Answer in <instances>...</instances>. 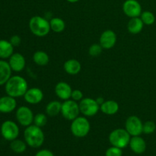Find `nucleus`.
Wrapping results in <instances>:
<instances>
[{
	"label": "nucleus",
	"instance_id": "f257e3e1",
	"mask_svg": "<svg viewBox=\"0 0 156 156\" xmlns=\"http://www.w3.org/2000/svg\"><path fill=\"white\" fill-rule=\"evenodd\" d=\"M28 89V85L24 78L21 76H11L5 85V90L7 95L12 98L24 97Z\"/></svg>",
	"mask_w": 156,
	"mask_h": 156
},
{
	"label": "nucleus",
	"instance_id": "9b49d317",
	"mask_svg": "<svg viewBox=\"0 0 156 156\" xmlns=\"http://www.w3.org/2000/svg\"><path fill=\"white\" fill-rule=\"evenodd\" d=\"M123 11L129 18L140 17L142 12V6L137 0H126L123 4Z\"/></svg>",
	"mask_w": 156,
	"mask_h": 156
},
{
	"label": "nucleus",
	"instance_id": "6ab92c4d",
	"mask_svg": "<svg viewBox=\"0 0 156 156\" xmlns=\"http://www.w3.org/2000/svg\"><path fill=\"white\" fill-rule=\"evenodd\" d=\"M118 103L114 100L105 101L102 105H100V111L106 115H114L119 111Z\"/></svg>",
	"mask_w": 156,
	"mask_h": 156
},
{
	"label": "nucleus",
	"instance_id": "a211bd4d",
	"mask_svg": "<svg viewBox=\"0 0 156 156\" xmlns=\"http://www.w3.org/2000/svg\"><path fill=\"white\" fill-rule=\"evenodd\" d=\"M64 71L69 75L75 76L80 73L82 69V65L80 62L76 59H70L66 61L63 64Z\"/></svg>",
	"mask_w": 156,
	"mask_h": 156
},
{
	"label": "nucleus",
	"instance_id": "cd10ccee",
	"mask_svg": "<svg viewBox=\"0 0 156 156\" xmlns=\"http://www.w3.org/2000/svg\"><path fill=\"white\" fill-rule=\"evenodd\" d=\"M33 123L41 128L44 127L47 123V115L43 113H38L36 115H34Z\"/></svg>",
	"mask_w": 156,
	"mask_h": 156
},
{
	"label": "nucleus",
	"instance_id": "c756f323",
	"mask_svg": "<svg viewBox=\"0 0 156 156\" xmlns=\"http://www.w3.org/2000/svg\"><path fill=\"white\" fill-rule=\"evenodd\" d=\"M103 50L104 49L102 48L100 44H94L90 46L89 49H88V53H89L90 56L96 57V56H100Z\"/></svg>",
	"mask_w": 156,
	"mask_h": 156
},
{
	"label": "nucleus",
	"instance_id": "f03ea898",
	"mask_svg": "<svg viewBox=\"0 0 156 156\" xmlns=\"http://www.w3.org/2000/svg\"><path fill=\"white\" fill-rule=\"evenodd\" d=\"M24 141L31 148H39L44 144L45 136L42 129L36 125L27 126L24 132Z\"/></svg>",
	"mask_w": 156,
	"mask_h": 156
},
{
	"label": "nucleus",
	"instance_id": "9d476101",
	"mask_svg": "<svg viewBox=\"0 0 156 156\" xmlns=\"http://www.w3.org/2000/svg\"><path fill=\"white\" fill-rule=\"evenodd\" d=\"M143 123L137 116H129L125 122V129L131 136H140L143 133Z\"/></svg>",
	"mask_w": 156,
	"mask_h": 156
},
{
	"label": "nucleus",
	"instance_id": "4468645a",
	"mask_svg": "<svg viewBox=\"0 0 156 156\" xmlns=\"http://www.w3.org/2000/svg\"><path fill=\"white\" fill-rule=\"evenodd\" d=\"M9 64L12 71L20 73L25 68L26 60L24 56L20 53H14L9 59Z\"/></svg>",
	"mask_w": 156,
	"mask_h": 156
},
{
	"label": "nucleus",
	"instance_id": "f3484780",
	"mask_svg": "<svg viewBox=\"0 0 156 156\" xmlns=\"http://www.w3.org/2000/svg\"><path fill=\"white\" fill-rule=\"evenodd\" d=\"M129 148L131 150L136 154H143L146 152V143L144 139L140 136H132L129 143Z\"/></svg>",
	"mask_w": 156,
	"mask_h": 156
},
{
	"label": "nucleus",
	"instance_id": "39448f33",
	"mask_svg": "<svg viewBox=\"0 0 156 156\" xmlns=\"http://www.w3.org/2000/svg\"><path fill=\"white\" fill-rule=\"evenodd\" d=\"M108 139H109L110 143L113 146H116L120 149H124L126 146H129L131 136L125 128L124 129L118 128V129H115L111 131Z\"/></svg>",
	"mask_w": 156,
	"mask_h": 156
},
{
	"label": "nucleus",
	"instance_id": "5701e85b",
	"mask_svg": "<svg viewBox=\"0 0 156 156\" xmlns=\"http://www.w3.org/2000/svg\"><path fill=\"white\" fill-rule=\"evenodd\" d=\"M62 103L59 101H51L47 105L45 113L49 117H56L61 114Z\"/></svg>",
	"mask_w": 156,
	"mask_h": 156
},
{
	"label": "nucleus",
	"instance_id": "20e7f679",
	"mask_svg": "<svg viewBox=\"0 0 156 156\" xmlns=\"http://www.w3.org/2000/svg\"><path fill=\"white\" fill-rule=\"evenodd\" d=\"M91 124L85 116H79L72 121L70 130L73 135L77 138L85 137L90 132Z\"/></svg>",
	"mask_w": 156,
	"mask_h": 156
},
{
	"label": "nucleus",
	"instance_id": "ddd939ff",
	"mask_svg": "<svg viewBox=\"0 0 156 156\" xmlns=\"http://www.w3.org/2000/svg\"><path fill=\"white\" fill-rule=\"evenodd\" d=\"M24 98L29 105H38L44 99V93L39 88H30L27 90L24 95Z\"/></svg>",
	"mask_w": 156,
	"mask_h": 156
},
{
	"label": "nucleus",
	"instance_id": "c9c22d12",
	"mask_svg": "<svg viewBox=\"0 0 156 156\" xmlns=\"http://www.w3.org/2000/svg\"><path fill=\"white\" fill-rule=\"evenodd\" d=\"M66 1L69 2H70V3H76V2H78L79 0H66Z\"/></svg>",
	"mask_w": 156,
	"mask_h": 156
},
{
	"label": "nucleus",
	"instance_id": "aec40b11",
	"mask_svg": "<svg viewBox=\"0 0 156 156\" xmlns=\"http://www.w3.org/2000/svg\"><path fill=\"white\" fill-rule=\"evenodd\" d=\"M12 72L9 62L0 60V86L5 85L12 76Z\"/></svg>",
	"mask_w": 156,
	"mask_h": 156
},
{
	"label": "nucleus",
	"instance_id": "7c9ffc66",
	"mask_svg": "<svg viewBox=\"0 0 156 156\" xmlns=\"http://www.w3.org/2000/svg\"><path fill=\"white\" fill-rule=\"evenodd\" d=\"M123 155V151L122 149H120L116 146H111L109 149H107L105 152V156H122Z\"/></svg>",
	"mask_w": 156,
	"mask_h": 156
},
{
	"label": "nucleus",
	"instance_id": "a878e982",
	"mask_svg": "<svg viewBox=\"0 0 156 156\" xmlns=\"http://www.w3.org/2000/svg\"><path fill=\"white\" fill-rule=\"evenodd\" d=\"M10 148L15 153L21 154L26 151V149H27V143H25V141L24 142L21 140L15 139V140L11 141Z\"/></svg>",
	"mask_w": 156,
	"mask_h": 156
},
{
	"label": "nucleus",
	"instance_id": "423d86ee",
	"mask_svg": "<svg viewBox=\"0 0 156 156\" xmlns=\"http://www.w3.org/2000/svg\"><path fill=\"white\" fill-rule=\"evenodd\" d=\"M79 102H76L72 99L63 101L62 103L61 114L67 120L73 121L80 114Z\"/></svg>",
	"mask_w": 156,
	"mask_h": 156
},
{
	"label": "nucleus",
	"instance_id": "f704fd0d",
	"mask_svg": "<svg viewBox=\"0 0 156 156\" xmlns=\"http://www.w3.org/2000/svg\"><path fill=\"white\" fill-rule=\"evenodd\" d=\"M95 100H96V101L98 102V104L99 105H102V104L105 102V99H104L102 97H98L97 98L95 99Z\"/></svg>",
	"mask_w": 156,
	"mask_h": 156
},
{
	"label": "nucleus",
	"instance_id": "1a4fd4ad",
	"mask_svg": "<svg viewBox=\"0 0 156 156\" xmlns=\"http://www.w3.org/2000/svg\"><path fill=\"white\" fill-rule=\"evenodd\" d=\"M15 117L21 126L27 127L33 123L34 115L30 108L27 106H21L16 110Z\"/></svg>",
	"mask_w": 156,
	"mask_h": 156
},
{
	"label": "nucleus",
	"instance_id": "393cba45",
	"mask_svg": "<svg viewBox=\"0 0 156 156\" xmlns=\"http://www.w3.org/2000/svg\"><path fill=\"white\" fill-rule=\"evenodd\" d=\"M50 26L51 30L56 33H61L66 28V23L62 18L55 17L50 19Z\"/></svg>",
	"mask_w": 156,
	"mask_h": 156
},
{
	"label": "nucleus",
	"instance_id": "dca6fc26",
	"mask_svg": "<svg viewBox=\"0 0 156 156\" xmlns=\"http://www.w3.org/2000/svg\"><path fill=\"white\" fill-rule=\"evenodd\" d=\"M17 102L15 98L6 95L0 98V113L8 114L16 109Z\"/></svg>",
	"mask_w": 156,
	"mask_h": 156
},
{
	"label": "nucleus",
	"instance_id": "2f4dec72",
	"mask_svg": "<svg viewBox=\"0 0 156 156\" xmlns=\"http://www.w3.org/2000/svg\"><path fill=\"white\" fill-rule=\"evenodd\" d=\"M84 98V95H83V93L81 90L79 89H75L73 90L72 91V94H71V98L72 100L75 101L76 102H79Z\"/></svg>",
	"mask_w": 156,
	"mask_h": 156
},
{
	"label": "nucleus",
	"instance_id": "b1692460",
	"mask_svg": "<svg viewBox=\"0 0 156 156\" xmlns=\"http://www.w3.org/2000/svg\"><path fill=\"white\" fill-rule=\"evenodd\" d=\"M33 61L36 65L39 66H45L49 63L50 57L46 52L38 50L34 53Z\"/></svg>",
	"mask_w": 156,
	"mask_h": 156
},
{
	"label": "nucleus",
	"instance_id": "0eeeda50",
	"mask_svg": "<svg viewBox=\"0 0 156 156\" xmlns=\"http://www.w3.org/2000/svg\"><path fill=\"white\" fill-rule=\"evenodd\" d=\"M80 113L86 117H94L100 111V105L95 99L91 98H84L79 102Z\"/></svg>",
	"mask_w": 156,
	"mask_h": 156
},
{
	"label": "nucleus",
	"instance_id": "72a5a7b5",
	"mask_svg": "<svg viewBox=\"0 0 156 156\" xmlns=\"http://www.w3.org/2000/svg\"><path fill=\"white\" fill-rule=\"evenodd\" d=\"M35 156H54V155L51 151L48 149H42V150L38 151Z\"/></svg>",
	"mask_w": 156,
	"mask_h": 156
},
{
	"label": "nucleus",
	"instance_id": "c85d7f7f",
	"mask_svg": "<svg viewBox=\"0 0 156 156\" xmlns=\"http://www.w3.org/2000/svg\"><path fill=\"white\" fill-rule=\"evenodd\" d=\"M156 129V124L154 123L152 120H148V121L145 122L143 123V133L147 134V135H149V134L153 133Z\"/></svg>",
	"mask_w": 156,
	"mask_h": 156
},
{
	"label": "nucleus",
	"instance_id": "6e6552de",
	"mask_svg": "<svg viewBox=\"0 0 156 156\" xmlns=\"http://www.w3.org/2000/svg\"><path fill=\"white\" fill-rule=\"evenodd\" d=\"M0 133L3 138L8 141H12L18 138L20 129L18 124L12 120H5L1 125Z\"/></svg>",
	"mask_w": 156,
	"mask_h": 156
},
{
	"label": "nucleus",
	"instance_id": "412c9836",
	"mask_svg": "<svg viewBox=\"0 0 156 156\" xmlns=\"http://www.w3.org/2000/svg\"><path fill=\"white\" fill-rule=\"evenodd\" d=\"M144 25L140 17L132 18L127 23V30L132 34H137L143 30Z\"/></svg>",
	"mask_w": 156,
	"mask_h": 156
},
{
	"label": "nucleus",
	"instance_id": "2eb2a0df",
	"mask_svg": "<svg viewBox=\"0 0 156 156\" xmlns=\"http://www.w3.org/2000/svg\"><path fill=\"white\" fill-rule=\"evenodd\" d=\"M55 94L60 100L66 101L71 98L73 89L66 82H59L55 86Z\"/></svg>",
	"mask_w": 156,
	"mask_h": 156
},
{
	"label": "nucleus",
	"instance_id": "bb28decb",
	"mask_svg": "<svg viewBox=\"0 0 156 156\" xmlns=\"http://www.w3.org/2000/svg\"><path fill=\"white\" fill-rule=\"evenodd\" d=\"M140 18L143 21V24L146 25H152L155 21V16L150 11H144L142 12Z\"/></svg>",
	"mask_w": 156,
	"mask_h": 156
},
{
	"label": "nucleus",
	"instance_id": "7ed1b4c3",
	"mask_svg": "<svg viewBox=\"0 0 156 156\" xmlns=\"http://www.w3.org/2000/svg\"><path fill=\"white\" fill-rule=\"evenodd\" d=\"M29 29L30 32L39 37H44L48 35L51 30L50 21L44 17L36 15L33 16L29 21Z\"/></svg>",
	"mask_w": 156,
	"mask_h": 156
},
{
	"label": "nucleus",
	"instance_id": "473e14b6",
	"mask_svg": "<svg viewBox=\"0 0 156 156\" xmlns=\"http://www.w3.org/2000/svg\"><path fill=\"white\" fill-rule=\"evenodd\" d=\"M9 41H10L11 44L13 45L14 47H18L21 43V38L18 35H14V36H12V37L10 38Z\"/></svg>",
	"mask_w": 156,
	"mask_h": 156
},
{
	"label": "nucleus",
	"instance_id": "f8f14e48",
	"mask_svg": "<svg viewBox=\"0 0 156 156\" xmlns=\"http://www.w3.org/2000/svg\"><path fill=\"white\" fill-rule=\"evenodd\" d=\"M117 43V35L112 30H106L101 34L99 44L105 50H110L115 46Z\"/></svg>",
	"mask_w": 156,
	"mask_h": 156
},
{
	"label": "nucleus",
	"instance_id": "4be33fe9",
	"mask_svg": "<svg viewBox=\"0 0 156 156\" xmlns=\"http://www.w3.org/2000/svg\"><path fill=\"white\" fill-rule=\"evenodd\" d=\"M14 53V47L10 41L0 40V58L2 59H9Z\"/></svg>",
	"mask_w": 156,
	"mask_h": 156
}]
</instances>
